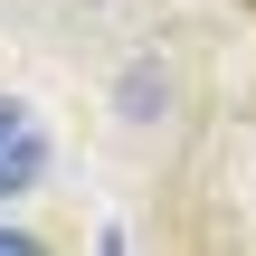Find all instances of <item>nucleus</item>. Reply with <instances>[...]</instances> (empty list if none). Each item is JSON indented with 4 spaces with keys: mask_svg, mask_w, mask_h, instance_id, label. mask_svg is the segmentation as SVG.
Masks as SVG:
<instances>
[{
    "mask_svg": "<svg viewBox=\"0 0 256 256\" xmlns=\"http://www.w3.org/2000/svg\"><path fill=\"white\" fill-rule=\"evenodd\" d=\"M38 171H48V124H38L19 95H0V200L38 190Z\"/></svg>",
    "mask_w": 256,
    "mask_h": 256,
    "instance_id": "1",
    "label": "nucleus"
},
{
    "mask_svg": "<svg viewBox=\"0 0 256 256\" xmlns=\"http://www.w3.org/2000/svg\"><path fill=\"white\" fill-rule=\"evenodd\" d=\"M0 256H28V228L19 218H0Z\"/></svg>",
    "mask_w": 256,
    "mask_h": 256,
    "instance_id": "2",
    "label": "nucleus"
}]
</instances>
